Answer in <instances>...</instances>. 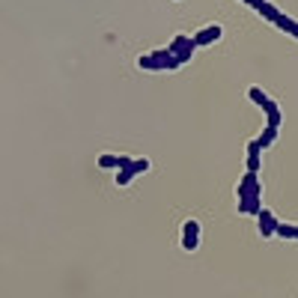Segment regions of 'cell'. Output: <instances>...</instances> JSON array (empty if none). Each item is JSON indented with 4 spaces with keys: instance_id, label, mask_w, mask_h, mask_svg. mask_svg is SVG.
I'll list each match as a JSON object with an SVG mask.
<instances>
[{
    "instance_id": "obj_10",
    "label": "cell",
    "mask_w": 298,
    "mask_h": 298,
    "mask_svg": "<svg viewBox=\"0 0 298 298\" xmlns=\"http://www.w3.org/2000/svg\"><path fill=\"white\" fill-rule=\"evenodd\" d=\"M274 137H278V128H268V125H265V131L260 134V137H257V143H260V149H268V146L274 143Z\"/></svg>"
},
{
    "instance_id": "obj_8",
    "label": "cell",
    "mask_w": 298,
    "mask_h": 298,
    "mask_svg": "<svg viewBox=\"0 0 298 298\" xmlns=\"http://www.w3.org/2000/svg\"><path fill=\"white\" fill-rule=\"evenodd\" d=\"M271 24H278L283 33H289V36H295V39H298V21H295V18H289V15H283V12H281Z\"/></svg>"
},
{
    "instance_id": "obj_11",
    "label": "cell",
    "mask_w": 298,
    "mask_h": 298,
    "mask_svg": "<svg viewBox=\"0 0 298 298\" xmlns=\"http://www.w3.org/2000/svg\"><path fill=\"white\" fill-rule=\"evenodd\" d=\"M185 45H191V36H185V33H182V36H176L173 42H170V45H167V51H170V54H173V57H176V54L182 51V48H185Z\"/></svg>"
},
{
    "instance_id": "obj_2",
    "label": "cell",
    "mask_w": 298,
    "mask_h": 298,
    "mask_svg": "<svg viewBox=\"0 0 298 298\" xmlns=\"http://www.w3.org/2000/svg\"><path fill=\"white\" fill-rule=\"evenodd\" d=\"M221 36H224V27H221V24H209V27L197 30L191 39H194V45H197V48H203V45H212V42H218Z\"/></svg>"
},
{
    "instance_id": "obj_1",
    "label": "cell",
    "mask_w": 298,
    "mask_h": 298,
    "mask_svg": "<svg viewBox=\"0 0 298 298\" xmlns=\"http://www.w3.org/2000/svg\"><path fill=\"white\" fill-rule=\"evenodd\" d=\"M182 247L185 250H197L200 247V221H185L182 224Z\"/></svg>"
},
{
    "instance_id": "obj_13",
    "label": "cell",
    "mask_w": 298,
    "mask_h": 298,
    "mask_svg": "<svg viewBox=\"0 0 298 298\" xmlns=\"http://www.w3.org/2000/svg\"><path fill=\"white\" fill-rule=\"evenodd\" d=\"M263 167V155H247V173H260Z\"/></svg>"
},
{
    "instance_id": "obj_4",
    "label": "cell",
    "mask_w": 298,
    "mask_h": 298,
    "mask_svg": "<svg viewBox=\"0 0 298 298\" xmlns=\"http://www.w3.org/2000/svg\"><path fill=\"white\" fill-rule=\"evenodd\" d=\"M247 96H250V102H254V105H257V107H263L265 113L278 107V105H274V102H271V96H268V93H263V89H260V87H250V89H247Z\"/></svg>"
},
{
    "instance_id": "obj_9",
    "label": "cell",
    "mask_w": 298,
    "mask_h": 298,
    "mask_svg": "<svg viewBox=\"0 0 298 298\" xmlns=\"http://www.w3.org/2000/svg\"><path fill=\"white\" fill-rule=\"evenodd\" d=\"M137 66H141V69H149V72H164L161 63H158L152 54H141V57H137Z\"/></svg>"
},
{
    "instance_id": "obj_7",
    "label": "cell",
    "mask_w": 298,
    "mask_h": 298,
    "mask_svg": "<svg viewBox=\"0 0 298 298\" xmlns=\"http://www.w3.org/2000/svg\"><path fill=\"white\" fill-rule=\"evenodd\" d=\"M152 57H155L158 63H161V69H164V72L179 69V60H176V57H173L170 51H167V48H158V51H152Z\"/></svg>"
},
{
    "instance_id": "obj_6",
    "label": "cell",
    "mask_w": 298,
    "mask_h": 298,
    "mask_svg": "<svg viewBox=\"0 0 298 298\" xmlns=\"http://www.w3.org/2000/svg\"><path fill=\"white\" fill-rule=\"evenodd\" d=\"M245 3H250V6H254V9H257L263 18H268V21H274V18L281 15V9H278L271 0H245Z\"/></svg>"
},
{
    "instance_id": "obj_15",
    "label": "cell",
    "mask_w": 298,
    "mask_h": 298,
    "mask_svg": "<svg viewBox=\"0 0 298 298\" xmlns=\"http://www.w3.org/2000/svg\"><path fill=\"white\" fill-rule=\"evenodd\" d=\"M131 179H134V170H131V167H125V170L117 173V185H128Z\"/></svg>"
},
{
    "instance_id": "obj_12",
    "label": "cell",
    "mask_w": 298,
    "mask_h": 298,
    "mask_svg": "<svg viewBox=\"0 0 298 298\" xmlns=\"http://www.w3.org/2000/svg\"><path fill=\"white\" fill-rule=\"evenodd\" d=\"M265 120H268V128H281V107H274V110H268L265 113Z\"/></svg>"
},
{
    "instance_id": "obj_5",
    "label": "cell",
    "mask_w": 298,
    "mask_h": 298,
    "mask_svg": "<svg viewBox=\"0 0 298 298\" xmlns=\"http://www.w3.org/2000/svg\"><path fill=\"white\" fill-rule=\"evenodd\" d=\"M99 167H105V170H125V167H131V158H125V155H102L99 158Z\"/></svg>"
},
{
    "instance_id": "obj_14",
    "label": "cell",
    "mask_w": 298,
    "mask_h": 298,
    "mask_svg": "<svg viewBox=\"0 0 298 298\" xmlns=\"http://www.w3.org/2000/svg\"><path fill=\"white\" fill-rule=\"evenodd\" d=\"M131 170H134V176H141L149 170V158H137V161H131Z\"/></svg>"
},
{
    "instance_id": "obj_16",
    "label": "cell",
    "mask_w": 298,
    "mask_h": 298,
    "mask_svg": "<svg viewBox=\"0 0 298 298\" xmlns=\"http://www.w3.org/2000/svg\"><path fill=\"white\" fill-rule=\"evenodd\" d=\"M247 155H263V149H260V143H257V137L247 143Z\"/></svg>"
},
{
    "instance_id": "obj_3",
    "label": "cell",
    "mask_w": 298,
    "mask_h": 298,
    "mask_svg": "<svg viewBox=\"0 0 298 298\" xmlns=\"http://www.w3.org/2000/svg\"><path fill=\"white\" fill-rule=\"evenodd\" d=\"M257 227H260V236H263V239L274 236V227H278L274 212H268V209H260V212H257Z\"/></svg>"
}]
</instances>
